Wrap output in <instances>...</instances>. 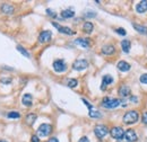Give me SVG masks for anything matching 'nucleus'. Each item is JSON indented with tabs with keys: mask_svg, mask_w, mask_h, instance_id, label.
Masks as SVG:
<instances>
[{
	"mask_svg": "<svg viewBox=\"0 0 147 142\" xmlns=\"http://www.w3.org/2000/svg\"><path fill=\"white\" fill-rule=\"evenodd\" d=\"M31 141L32 142H40V139H39V137H37V135H32Z\"/></svg>",
	"mask_w": 147,
	"mask_h": 142,
	"instance_id": "nucleus-32",
	"label": "nucleus"
},
{
	"mask_svg": "<svg viewBox=\"0 0 147 142\" xmlns=\"http://www.w3.org/2000/svg\"><path fill=\"white\" fill-rule=\"evenodd\" d=\"M78 142H89V140H88L87 137H83V138H80V139H79V141Z\"/></svg>",
	"mask_w": 147,
	"mask_h": 142,
	"instance_id": "nucleus-35",
	"label": "nucleus"
},
{
	"mask_svg": "<svg viewBox=\"0 0 147 142\" xmlns=\"http://www.w3.org/2000/svg\"><path fill=\"white\" fill-rule=\"evenodd\" d=\"M47 13H48V15H50V16H53V17H56V14L51 10V9H47Z\"/></svg>",
	"mask_w": 147,
	"mask_h": 142,
	"instance_id": "nucleus-33",
	"label": "nucleus"
},
{
	"mask_svg": "<svg viewBox=\"0 0 147 142\" xmlns=\"http://www.w3.org/2000/svg\"><path fill=\"white\" fill-rule=\"evenodd\" d=\"M77 85H78L77 79H68V81H67V86L69 88H75V87H77Z\"/></svg>",
	"mask_w": 147,
	"mask_h": 142,
	"instance_id": "nucleus-25",
	"label": "nucleus"
},
{
	"mask_svg": "<svg viewBox=\"0 0 147 142\" xmlns=\"http://www.w3.org/2000/svg\"><path fill=\"white\" fill-rule=\"evenodd\" d=\"M51 37H52L51 30H43L39 35V42L40 43H48V42L51 41Z\"/></svg>",
	"mask_w": 147,
	"mask_h": 142,
	"instance_id": "nucleus-8",
	"label": "nucleus"
},
{
	"mask_svg": "<svg viewBox=\"0 0 147 142\" xmlns=\"http://www.w3.org/2000/svg\"><path fill=\"white\" fill-rule=\"evenodd\" d=\"M22 102H23V104L25 105V106H32V104H33V97H32V95L31 94H25L24 96H23V98H22Z\"/></svg>",
	"mask_w": 147,
	"mask_h": 142,
	"instance_id": "nucleus-18",
	"label": "nucleus"
},
{
	"mask_svg": "<svg viewBox=\"0 0 147 142\" xmlns=\"http://www.w3.org/2000/svg\"><path fill=\"white\" fill-rule=\"evenodd\" d=\"M117 68L122 72H127V71H129L131 69V65L126 61H119L117 64Z\"/></svg>",
	"mask_w": 147,
	"mask_h": 142,
	"instance_id": "nucleus-13",
	"label": "nucleus"
},
{
	"mask_svg": "<svg viewBox=\"0 0 147 142\" xmlns=\"http://www.w3.org/2000/svg\"><path fill=\"white\" fill-rule=\"evenodd\" d=\"M75 16V11L73 9H65L61 11V17L65 18V19H68V18H73Z\"/></svg>",
	"mask_w": 147,
	"mask_h": 142,
	"instance_id": "nucleus-19",
	"label": "nucleus"
},
{
	"mask_svg": "<svg viewBox=\"0 0 147 142\" xmlns=\"http://www.w3.org/2000/svg\"><path fill=\"white\" fill-rule=\"evenodd\" d=\"M138 118H139V115H138V112H137V111H129V112H127V113L123 115L122 122H123L124 124L130 125V124L136 123V122L138 121Z\"/></svg>",
	"mask_w": 147,
	"mask_h": 142,
	"instance_id": "nucleus-1",
	"label": "nucleus"
},
{
	"mask_svg": "<svg viewBox=\"0 0 147 142\" xmlns=\"http://www.w3.org/2000/svg\"><path fill=\"white\" fill-rule=\"evenodd\" d=\"M47 142H59V141H58V139H57V138H51V139H49Z\"/></svg>",
	"mask_w": 147,
	"mask_h": 142,
	"instance_id": "nucleus-37",
	"label": "nucleus"
},
{
	"mask_svg": "<svg viewBox=\"0 0 147 142\" xmlns=\"http://www.w3.org/2000/svg\"><path fill=\"white\" fill-rule=\"evenodd\" d=\"M75 43L77 45H80L84 49H88L90 46V43H89L87 38H77V40H75Z\"/></svg>",
	"mask_w": 147,
	"mask_h": 142,
	"instance_id": "nucleus-17",
	"label": "nucleus"
},
{
	"mask_svg": "<svg viewBox=\"0 0 147 142\" xmlns=\"http://www.w3.org/2000/svg\"><path fill=\"white\" fill-rule=\"evenodd\" d=\"M114 51H116V48L112 44H106L102 48V53L104 55H111L114 53Z\"/></svg>",
	"mask_w": 147,
	"mask_h": 142,
	"instance_id": "nucleus-14",
	"label": "nucleus"
},
{
	"mask_svg": "<svg viewBox=\"0 0 147 142\" xmlns=\"http://www.w3.org/2000/svg\"><path fill=\"white\" fill-rule=\"evenodd\" d=\"M130 100H131V102H134V103H137V102H138V99H137V97H136V96H131V97H130Z\"/></svg>",
	"mask_w": 147,
	"mask_h": 142,
	"instance_id": "nucleus-36",
	"label": "nucleus"
},
{
	"mask_svg": "<svg viewBox=\"0 0 147 142\" xmlns=\"http://www.w3.org/2000/svg\"><path fill=\"white\" fill-rule=\"evenodd\" d=\"M52 132V125L51 124H47V123H43L39 126L37 129V134L40 137H48L50 133Z\"/></svg>",
	"mask_w": 147,
	"mask_h": 142,
	"instance_id": "nucleus-3",
	"label": "nucleus"
},
{
	"mask_svg": "<svg viewBox=\"0 0 147 142\" xmlns=\"http://www.w3.org/2000/svg\"><path fill=\"white\" fill-rule=\"evenodd\" d=\"M82 100H83V103H84V104H85V105L87 106V107H88V110H89V111H90V110H93V107H92V105H90V104L88 103V102H87V100H86V99H85V98H83Z\"/></svg>",
	"mask_w": 147,
	"mask_h": 142,
	"instance_id": "nucleus-30",
	"label": "nucleus"
},
{
	"mask_svg": "<svg viewBox=\"0 0 147 142\" xmlns=\"http://www.w3.org/2000/svg\"><path fill=\"white\" fill-rule=\"evenodd\" d=\"M93 29H94V25H93L90 22H86V23L84 24V26H83V30H84L85 33H87V34H90V33L93 32Z\"/></svg>",
	"mask_w": 147,
	"mask_h": 142,
	"instance_id": "nucleus-22",
	"label": "nucleus"
},
{
	"mask_svg": "<svg viewBox=\"0 0 147 142\" xmlns=\"http://www.w3.org/2000/svg\"><path fill=\"white\" fill-rule=\"evenodd\" d=\"M1 11L6 15H11V14H14L15 8L10 3H3V5H1Z\"/></svg>",
	"mask_w": 147,
	"mask_h": 142,
	"instance_id": "nucleus-11",
	"label": "nucleus"
},
{
	"mask_svg": "<svg viewBox=\"0 0 147 142\" xmlns=\"http://www.w3.org/2000/svg\"><path fill=\"white\" fill-rule=\"evenodd\" d=\"M87 67H88L87 60H84V59L76 60V61L73 63V69L76 70V71H83V70L87 69Z\"/></svg>",
	"mask_w": 147,
	"mask_h": 142,
	"instance_id": "nucleus-5",
	"label": "nucleus"
},
{
	"mask_svg": "<svg viewBox=\"0 0 147 142\" xmlns=\"http://www.w3.org/2000/svg\"><path fill=\"white\" fill-rule=\"evenodd\" d=\"M36 118H37L36 114H34V113L29 114V115L26 116V118H25V121H26V124H27V125H31V126H32V125H33V124L35 123Z\"/></svg>",
	"mask_w": 147,
	"mask_h": 142,
	"instance_id": "nucleus-21",
	"label": "nucleus"
},
{
	"mask_svg": "<svg viewBox=\"0 0 147 142\" xmlns=\"http://www.w3.org/2000/svg\"><path fill=\"white\" fill-rule=\"evenodd\" d=\"M2 84H10L11 83V79H1L0 80Z\"/></svg>",
	"mask_w": 147,
	"mask_h": 142,
	"instance_id": "nucleus-34",
	"label": "nucleus"
},
{
	"mask_svg": "<svg viewBox=\"0 0 147 142\" xmlns=\"http://www.w3.org/2000/svg\"><path fill=\"white\" fill-rule=\"evenodd\" d=\"M17 51H18V52H21V53H22V54H23L24 57H31L29 52H27V51H26V50H25V49H24L23 46H21V45H17Z\"/></svg>",
	"mask_w": 147,
	"mask_h": 142,
	"instance_id": "nucleus-26",
	"label": "nucleus"
},
{
	"mask_svg": "<svg viewBox=\"0 0 147 142\" xmlns=\"http://www.w3.org/2000/svg\"><path fill=\"white\" fill-rule=\"evenodd\" d=\"M121 48H122V51L124 53H128L130 51V48H131V43L129 40H123L121 42Z\"/></svg>",
	"mask_w": 147,
	"mask_h": 142,
	"instance_id": "nucleus-20",
	"label": "nucleus"
},
{
	"mask_svg": "<svg viewBox=\"0 0 147 142\" xmlns=\"http://www.w3.org/2000/svg\"><path fill=\"white\" fill-rule=\"evenodd\" d=\"M52 25L56 27V28L58 29L60 33H62V34H67V35H73V34H75V32L74 30H71V29L69 28V27H66V26H61V25H59L57 24L56 22H53L52 23Z\"/></svg>",
	"mask_w": 147,
	"mask_h": 142,
	"instance_id": "nucleus-10",
	"label": "nucleus"
},
{
	"mask_svg": "<svg viewBox=\"0 0 147 142\" xmlns=\"http://www.w3.org/2000/svg\"><path fill=\"white\" fill-rule=\"evenodd\" d=\"M116 32H117L118 34H120V35H123V36L127 34L126 29H123V28H117V29H116Z\"/></svg>",
	"mask_w": 147,
	"mask_h": 142,
	"instance_id": "nucleus-29",
	"label": "nucleus"
},
{
	"mask_svg": "<svg viewBox=\"0 0 147 142\" xmlns=\"http://www.w3.org/2000/svg\"><path fill=\"white\" fill-rule=\"evenodd\" d=\"M110 134L113 139H117V140H120L124 137V131L121 126H114L110 130Z\"/></svg>",
	"mask_w": 147,
	"mask_h": 142,
	"instance_id": "nucleus-6",
	"label": "nucleus"
},
{
	"mask_svg": "<svg viewBox=\"0 0 147 142\" xmlns=\"http://www.w3.org/2000/svg\"><path fill=\"white\" fill-rule=\"evenodd\" d=\"M118 142H129L128 140H126L124 138H122V139H120V140H118Z\"/></svg>",
	"mask_w": 147,
	"mask_h": 142,
	"instance_id": "nucleus-38",
	"label": "nucleus"
},
{
	"mask_svg": "<svg viewBox=\"0 0 147 142\" xmlns=\"http://www.w3.org/2000/svg\"><path fill=\"white\" fill-rule=\"evenodd\" d=\"M88 115H89V117H92V118H101V117H102V114L100 113L98 111H95V110H90V111L88 112Z\"/></svg>",
	"mask_w": 147,
	"mask_h": 142,
	"instance_id": "nucleus-24",
	"label": "nucleus"
},
{
	"mask_svg": "<svg viewBox=\"0 0 147 142\" xmlns=\"http://www.w3.org/2000/svg\"><path fill=\"white\" fill-rule=\"evenodd\" d=\"M53 70L58 73H61V72H65L67 70V64L63 60H56L53 62Z\"/></svg>",
	"mask_w": 147,
	"mask_h": 142,
	"instance_id": "nucleus-7",
	"label": "nucleus"
},
{
	"mask_svg": "<svg viewBox=\"0 0 147 142\" xmlns=\"http://www.w3.org/2000/svg\"><path fill=\"white\" fill-rule=\"evenodd\" d=\"M94 133L98 139H102L109 133V129L103 124H98V125H96L94 127Z\"/></svg>",
	"mask_w": 147,
	"mask_h": 142,
	"instance_id": "nucleus-4",
	"label": "nucleus"
},
{
	"mask_svg": "<svg viewBox=\"0 0 147 142\" xmlns=\"http://www.w3.org/2000/svg\"><path fill=\"white\" fill-rule=\"evenodd\" d=\"M132 26H134V28L136 29L138 33L147 34V27H145V26H142V25H138V24H132Z\"/></svg>",
	"mask_w": 147,
	"mask_h": 142,
	"instance_id": "nucleus-23",
	"label": "nucleus"
},
{
	"mask_svg": "<svg viewBox=\"0 0 147 142\" xmlns=\"http://www.w3.org/2000/svg\"><path fill=\"white\" fill-rule=\"evenodd\" d=\"M130 94H131V90L127 85H122L119 88V95L121 97H128Z\"/></svg>",
	"mask_w": 147,
	"mask_h": 142,
	"instance_id": "nucleus-16",
	"label": "nucleus"
},
{
	"mask_svg": "<svg viewBox=\"0 0 147 142\" xmlns=\"http://www.w3.org/2000/svg\"><path fill=\"white\" fill-rule=\"evenodd\" d=\"M113 83V78L110 76V75H105V76H103V79H102V86H101V89L102 90H105V88H106V86L110 85V84H112Z\"/></svg>",
	"mask_w": 147,
	"mask_h": 142,
	"instance_id": "nucleus-15",
	"label": "nucleus"
},
{
	"mask_svg": "<svg viewBox=\"0 0 147 142\" xmlns=\"http://www.w3.org/2000/svg\"><path fill=\"white\" fill-rule=\"evenodd\" d=\"M0 142H7V141H5V140H0Z\"/></svg>",
	"mask_w": 147,
	"mask_h": 142,
	"instance_id": "nucleus-39",
	"label": "nucleus"
},
{
	"mask_svg": "<svg viewBox=\"0 0 147 142\" xmlns=\"http://www.w3.org/2000/svg\"><path fill=\"white\" fill-rule=\"evenodd\" d=\"M121 104V100L118 98H111V97H104L102 100V106L105 108H116Z\"/></svg>",
	"mask_w": 147,
	"mask_h": 142,
	"instance_id": "nucleus-2",
	"label": "nucleus"
},
{
	"mask_svg": "<svg viewBox=\"0 0 147 142\" xmlns=\"http://www.w3.org/2000/svg\"><path fill=\"white\" fill-rule=\"evenodd\" d=\"M136 11L139 14H144L147 11V0H143L136 5Z\"/></svg>",
	"mask_w": 147,
	"mask_h": 142,
	"instance_id": "nucleus-12",
	"label": "nucleus"
},
{
	"mask_svg": "<svg viewBox=\"0 0 147 142\" xmlns=\"http://www.w3.org/2000/svg\"><path fill=\"white\" fill-rule=\"evenodd\" d=\"M139 81H140L142 84H144V85H147V73H144V75L140 76Z\"/></svg>",
	"mask_w": 147,
	"mask_h": 142,
	"instance_id": "nucleus-28",
	"label": "nucleus"
},
{
	"mask_svg": "<svg viewBox=\"0 0 147 142\" xmlns=\"http://www.w3.org/2000/svg\"><path fill=\"white\" fill-rule=\"evenodd\" d=\"M124 139L128 140L129 142H136L138 140V137H137V134H136V132L134 130L129 129V130H127L124 132Z\"/></svg>",
	"mask_w": 147,
	"mask_h": 142,
	"instance_id": "nucleus-9",
	"label": "nucleus"
},
{
	"mask_svg": "<svg viewBox=\"0 0 147 142\" xmlns=\"http://www.w3.org/2000/svg\"><path fill=\"white\" fill-rule=\"evenodd\" d=\"M142 121L144 124H147V112L143 113V116H142Z\"/></svg>",
	"mask_w": 147,
	"mask_h": 142,
	"instance_id": "nucleus-31",
	"label": "nucleus"
},
{
	"mask_svg": "<svg viewBox=\"0 0 147 142\" xmlns=\"http://www.w3.org/2000/svg\"><path fill=\"white\" fill-rule=\"evenodd\" d=\"M7 116H8L9 118H19V117H21V114L18 113V112L13 111V112H9V113L7 114Z\"/></svg>",
	"mask_w": 147,
	"mask_h": 142,
	"instance_id": "nucleus-27",
	"label": "nucleus"
}]
</instances>
